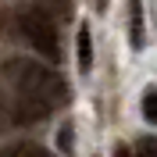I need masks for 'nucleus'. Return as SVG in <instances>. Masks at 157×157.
I'll return each instance as SVG.
<instances>
[{
    "instance_id": "39448f33",
    "label": "nucleus",
    "mask_w": 157,
    "mask_h": 157,
    "mask_svg": "<svg viewBox=\"0 0 157 157\" xmlns=\"http://www.w3.org/2000/svg\"><path fill=\"white\" fill-rule=\"evenodd\" d=\"M78 71H89L93 68V36H89V25L78 29Z\"/></svg>"
},
{
    "instance_id": "0eeeda50",
    "label": "nucleus",
    "mask_w": 157,
    "mask_h": 157,
    "mask_svg": "<svg viewBox=\"0 0 157 157\" xmlns=\"http://www.w3.org/2000/svg\"><path fill=\"white\" fill-rule=\"evenodd\" d=\"M136 157H157V136H143L136 143Z\"/></svg>"
},
{
    "instance_id": "f03ea898",
    "label": "nucleus",
    "mask_w": 157,
    "mask_h": 157,
    "mask_svg": "<svg viewBox=\"0 0 157 157\" xmlns=\"http://www.w3.org/2000/svg\"><path fill=\"white\" fill-rule=\"evenodd\" d=\"M18 29H21V36H25V43L36 50L39 57H47V61H61L57 25L50 21L47 11H39V7H25V11L18 14Z\"/></svg>"
},
{
    "instance_id": "6e6552de",
    "label": "nucleus",
    "mask_w": 157,
    "mask_h": 157,
    "mask_svg": "<svg viewBox=\"0 0 157 157\" xmlns=\"http://www.w3.org/2000/svg\"><path fill=\"white\" fill-rule=\"evenodd\" d=\"M61 147H64V150H71V128H68V125L61 128Z\"/></svg>"
},
{
    "instance_id": "20e7f679",
    "label": "nucleus",
    "mask_w": 157,
    "mask_h": 157,
    "mask_svg": "<svg viewBox=\"0 0 157 157\" xmlns=\"http://www.w3.org/2000/svg\"><path fill=\"white\" fill-rule=\"evenodd\" d=\"M0 157H54V154L39 143H11V147L0 150Z\"/></svg>"
},
{
    "instance_id": "f257e3e1",
    "label": "nucleus",
    "mask_w": 157,
    "mask_h": 157,
    "mask_svg": "<svg viewBox=\"0 0 157 157\" xmlns=\"http://www.w3.org/2000/svg\"><path fill=\"white\" fill-rule=\"evenodd\" d=\"M4 75L18 93V107H14V118L18 121H43V118L54 111V104L64 100V82H61L57 71L43 68L36 61H7L4 64Z\"/></svg>"
},
{
    "instance_id": "7ed1b4c3",
    "label": "nucleus",
    "mask_w": 157,
    "mask_h": 157,
    "mask_svg": "<svg viewBox=\"0 0 157 157\" xmlns=\"http://www.w3.org/2000/svg\"><path fill=\"white\" fill-rule=\"evenodd\" d=\"M128 43L132 47H143V4L139 0H128Z\"/></svg>"
},
{
    "instance_id": "423d86ee",
    "label": "nucleus",
    "mask_w": 157,
    "mask_h": 157,
    "mask_svg": "<svg viewBox=\"0 0 157 157\" xmlns=\"http://www.w3.org/2000/svg\"><path fill=\"white\" fill-rule=\"evenodd\" d=\"M143 118H147L150 125H157V89L154 86L143 93Z\"/></svg>"
}]
</instances>
